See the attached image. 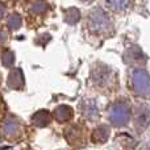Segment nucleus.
I'll list each match as a JSON object with an SVG mask.
<instances>
[{
	"mask_svg": "<svg viewBox=\"0 0 150 150\" xmlns=\"http://www.w3.org/2000/svg\"><path fill=\"white\" fill-rule=\"evenodd\" d=\"M80 1H83V3H92V1H95V0H80Z\"/></svg>",
	"mask_w": 150,
	"mask_h": 150,
	"instance_id": "nucleus-14",
	"label": "nucleus"
},
{
	"mask_svg": "<svg viewBox=\"0 0 150 150\" xmlns=\"http://www.w3.org/2000/svg\"><path fill=\"white\" fill-rule=\"evenodd\" d=\"M84 28L88 29V32L96 37H108L113 30V23L108 13L104 12L101 8H93L87 15Z\"/></svg>",
	"mask_w": 150,
	"mask_h": 150,
	"instance_id": "nucleus-1",
	"label": "nucleus"
},
{
	"mask_svg": "<svg viewBox=\"0 0 150 150\" xmlns=\"http://www.w3.org/2000/svg\"><path fill=\"white\" fill-rule=\"evenodd\" d=\"M28 9L30 15H44L47 11V4L44 0H32Z\"/></svg>",
	"mask_w": 150,
	"mask_h": 150,
	"instance_id": "nucleus-6",
	"label": "nucleus"
},
{
	"mask_svg": "<svg viewBox=\"0 0 150 150\" xmlns=\"http://www.w3.org/2000/svg\"><path fill=\"white\" fill-rule=\"evenodd\" d=\"M5 15H7V7L4 5L3 1H0V20H3L5 17Z\"/></svg>",
	"mask_w": 150,
	"mask_h": 150,
	"instance_id": "nucleus-13",
	"label": "nucleus"
},
{
	"mask_svg": "<svg viewBox=\"0 0 150 150\" xmlns=\"http://www.w3.org/2000/svg\"><path fill=\"white\" fill-rule=\"evenodd\" d=\"M111 120L117 125H124L129 120V107L127 103H116L111 109Z\"/></svg>",
	"mask_w": 150,
	"mask_h": 150,
	"instance_id": "nucleus-3",
	"label": "nucleus"
},
{
	"mask_svg": "<svg viewBox=\"0 0 150 150\" xmlns=\"http://www.w3.org/2000/svg\"><path fill=\"white\" fill-rule=\"evenodd\" d=\"M8 86L11 88H16V90H20L24 86V76L21 73L20 69H15L13 71H11L9 76H8Z\"/></svg>",
	"mask_w": 150,
	"mask_h": 150,
	"instance_id": "nucleus-5",
	"label": "nucleus"
},
{
	"mask_svg": "<svg viewBox=\"0 0 150 150\" xmlns=\"http://www.w3.org/2000/svg\"><path fill=\"white\" fill-rule=\"evenodd\" d=\"M71 116H73V111H71L70 107L61 105L55 109V119L59 120V121H66V120H69Z\"/></svg>",
	"mask_w": 150,
	"mask_h": 150,
	"instance_id": "nucleus-9",
	"label": "nucleus"
},
{
	"mask_svg": "<svg viewBox=\"0 0 150 150\" xmlns=\"http://www.w3.org/2000/svg\"><path fill=\"white\" fill-rule=\"evenodd\" d=\"M1 62L5 67H11L15 62V54L11 50H4L1 54Z\"/></svg>",
	"mask_w": 150,
	"mask_h": 150,
	"instance_id": "nucleus-10",
	"label": "nucleus"
},
{
	"mask_svg": "<svg viewBox=\"0 0 150 150\" xmlns=\"http://www.w3.org/2000/svg\"><path fill=\"white\" fill-rule=\"evenodd\" d=\"M132 87L138 95H148L149 92V75L145 70H136L132 74Z\"/></svg>",
	"mask_w": 150,
	"mask_h": 150,
	"instance_id": "nucleus-2",
	"label": "nucleus"
},
{
	"mask_svg": "<svg viewBox=\"0 0 150 150\" xmlns=\"http://www.w3.org/2000/svg\"><path fill=\"white\" fill-rule=\"evenodd\" d=\"M133 3L134 0H105L107 8H109V11L116 13L127 12L128 9H130Z\"/></svg>",
	"mask_w": 150,
	"mask_h": 150,
	"instance_id": "nucleus-4",
	"label": "nucleus"
},
{
	"mask_svg": "<svg viewBox=\"0 0 150 150\" xmlns=\"http://www.w3.org/2000/svg\"><path fill=\"white\" fill-rule=\"evenodd\" d=\"M80 20V11L78 8H69L67 11H65V21L70 25H75L78 21Z\"/></svg>",
	"mask_w": 150,
	"mask_h": 150,
	"instance_id": "nucleus-7",
	"label": "nucleus"
},
{
	"mask_svg": "<svg viewBox=\"0 0 150 150\" xmlns=\"http://www.w3.org/2000/svg\"><path fill=\"white\" fill-rule=\"evenodd\" d=\"M33 121L38 125H45L49 122V117H47V112H38L36 116L33 117Z\"/></svg>",
	"mask_w": 150,
	"mask_h": 150,
	"instance_id": "nucleus-11",
	"label": "nucleus"
},
{
	"mask_svg": "<svg viewBox=\"0 0 150 150\" xmlns=\"http://www.w3.org/2000/svg\"><path fill=\"white\" fill-rule=\"evenodd\" d=\"M8 40V32L3 26H0V45H3Z\"/></svg>",
	"mask_w": 150,
	"mask_h": 150,
	"instance_id": "nucleus-12",
	"label": "nucleus"
},
{
	"mask_svg": "<svg viewBox=\"0 0 150 150\" xmlns=\"http://www.w3.org/2000/svg\"><path fill=\"white\" fill-rule=\"evenodd\" d=\"M23 25V18L18 13H11L7 18V26L11 30H17Z\"/></svg>",
	"mask_w": 150,
	"mask_h": 150,
	"instance_id": "nucleus-8",
	"label": "nucleus"
}]
</instances>
